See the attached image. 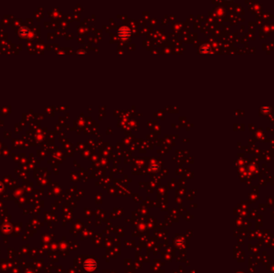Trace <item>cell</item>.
I'll list each match as a JSON object with an SVG mask.
<instances>
[{
	"label": "cell",
	"mask_w": 274,
	"mask_h": 273,
	"mask_svg": "<svg viewBox=\"0 0 274 273\" xmlns=\"http://www.w3.org/2000/svg\"><path fill=\"white\" fill-rule=\"evenodd\" d=\"M19 34L22 38H28L30 39H33L34 35H35L33 31H31L28 28H25V27L20 28Z\"/></svg>",
	"instance_id": "obj_1"
},
{
	"label": "cell",
	"mask_w": 274,
	"mask_h": 273,
	"mask_svg": "<svg viewBox=\"0 0 274 273\" xmlns=\"http://www.w3.org/2000/svg\"><path fill=\"white\" fill-rule=\"evenodd\" d=\"M118 35L123 39H127L131 35V30L127 27H123L118 31Z\"/></svg>",
	"instance_id": "obj_2"
},
{
	"label": "cell",
	"mask_w": 274,
	"mask_h": 273,
	"mask_svg": "<svg viewBox=\"0 0 274 273\" xmlns=\"http://www.w3.org/2000/svg\"><path fill=\"white\" fill-rule=\"evenodd\" d=\"M86 51H78V54H86Z\"/></svg>",
	"instance_id": "obj_3"
}]
</instances>
